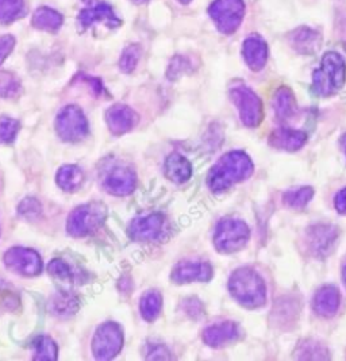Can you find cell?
Here are the masks:
<instances>
[{"mask_svg": "<svg viewBox=\"0 0 346 361\" xmlns=\"http://www.w3.org/2000/svg\"><path fill=\"white\" fill-rule=\"evenodd\" d=\"M15 45V39L11 36L0 37V64L8 57V55L13 52Z\"/></svg>", "mask_w": 346, "mask_h": 361, "instance_id": "obj_37", "label": "cell"}, {"mask_svg": "<svg viewBox=\"0 0 346 361\" xmlns=\"http://www.w3.org/2000/svg\"><path fill=\"white\" fill-rule=\"evenodd\" d=\"M340 302H341V298H340L338 289L334 286H325L315 294L312 305L318 315L330 318L335 315L340 307Z\"/></svg>", "mask_w": 346, "mask_h": 361, "instance_id": "obj_21", "label": "cell"}, {"mask_svg": "<svg viewBox=\"0 0 346 361\" xmlns=\"http://www.w3.org/2000/svg\"><path fill=\"white\" fill-rule=\"evenodd\" d=\"M55 131L67 143H79L88 134V121L77 106H67L55 118Z\"/></svg>", "mask_w": 346, "mask_h": 361, "instance_id": "obj_6", "label": "cell"}, {"mask_svg": "<svg viewBox=\"0 0 346 361\" xmlns=\"http://www.w3.org/2000/svg\"><path fill=\"white\" fill-rule=\"evenodd\" d=\"M298 360H326L328 359V350L325 346L317 341L306 340L299 343L296 349Z\"/></svg>", "mask_w": 346, "mask_h": 361, "instance_id": "obj_28", "label": "cell"}, {"mask_svg": "<svg viewBox=\"0 0 346 361\" xmlns=\"http://www.w3.org/2000/svg\"><path fill=\"white\" fill-rule=\"evenodd\" d=\"M124 346V332L114 322L99 326L92 339V352L96 360L114 359Z\"/></svg>", "mask_w": 346, "mask_h": 361, "instance_id": "obj_7", "label": "cell"}, {"mask_svg": "<svg viewBox=\"0 0 346 361\" xmlns=\"http://www.w3.org/2000/svg\"><path fill=\"white\" fill-rule=\"evenodd\" d=\"M346 64L344 58L335 52L324 55L321 67L312 74V87L319 96H331L345 84Z\"/></svg>", "mask_w": 346, "mask_h": 361, "instance_id": "obj_3", "label": "cell"}, {"mask_svg": "<svg viewBox=\"0 0 346 361\" xmlns=\"http://www.w3.org/2000/svg\"><path fill=\"white\" fill-rule=\"evenodd\" d=\"M342 280H344V284H345L346 287V265L344 267V270H342Z\"/></svg>", "mask_w": 346, "mask_h": 361, "instance_id": "obj_43", "label": "cell"}, {"mask_svg": "<svg viewBox=\"0 0 346 361\" xmlns=\"http://www.w3.org/2000/svg\"><path fill=\"white\" fill-rule=\"evenodd\" d=\"M169 357L171 356H169L168 349L161 345L152 346L149 350V355L146 356V359H149V360H168Z\"/></svg>", "mask_w": 346, "mask_h": 361, "instance_id": "obj_38", "label": "cell"}, {"mask_svg": "<svg viewBox=\"0 0 346 361\" xmlns=\"http://www.w3.org/2000/svg\"><path fill=\"white\" fill-rule=\"evenodd\" d=\"M62 25V17L55 10L48 7L38 8L33 15V26L39 30L55 33Z\"/></svg>", "mask_w": 346, "mask_h": 361, "instance_id": "obj_25", "label": "cell"}, {"mask_svg": "<svg viewBox=\"0 0 346 361\" xmlns=\"http://www.w3.org/2000/svg\"><path fill=\"white\" fill-rule=\"evenodd\" d=\"M253 173V163L244 152H229L222 156L208 172L207 184L211 191L222 192Z\"/></svg>", "mask_w": 346, "mask_h": 361, "instance_id": "obj_1", "label": "cell"}, {"mask_svg": "<svg viewBox=\"0 0 346 361\" xmlns=\"http://www.w3.org/2000/svg\"><path fill=\"white\" fill-rule=\"evenodd\" d=\"M137 183L135 172L124 164L112 163L103 168L102 185L103 188L117 197H125L134 191Z\"/></svg>", "mask_w": 346, "mask_h": 361, "instance_id": "obj_9", "label": "cell"}, {"mask_svg": "<svg viewBox=\"0 0 346 361\" xmlns=\"http://www.w3.org/2000/svg\"><path fill=\"white\" fill-rule=\"evenodd\" d=\"M20 91L18 79L8 72H0V96L14 98Z\"/></svg>", "mask_w": 346, "mask_h": 361, "instance_id": "obj_33", "label": "cell"}, {"mask_svg": "<svg viewBox=\"0 0 346 361\" xmlns=\"http://www.w3.org/2000/svg\"><path fill=\"white\" fill-rule=\"evenodd\" d=\"M19 214L23 216L27 219H34L41 216V204L39 202L34 198H26L20 204H19L18 209Z\"/></svg>", "mask_w": 346, "mask_h": 361, "instance_id": "obj_36", "label": "cell"}, {"mask_svg": "<svg viewBox=\"0 0 346 361\" xmlns=\"http://www.w3.org/2000/svg\"><path fill=\"white\" fill-rule=\"evenodd\" d=\"M3 261L6 267L20 276H36L42 271V261L38 253L27 248H11L8 249Z\"/></svg>", "mask_w": 346, "mask_h": 361, "instance_id": "obj_11", "label": "cell"}, {"mask_svg": "<svg viewBox=\"0 0 346 361\" xmlns=\"http://www.w3.org/2000/svg\"><path fill=\"white\" fill-rule=\"evenodd\" d=\"M242 55L245 63L252 71H260L265 67L268 60V45L258 36H252L245 39L242 46Z\"/></svg>", "mask_w": 346, "mask_h": 361, "instance_id": "obj_17", "label": "cell"}, {"mask_svg": "<svg viewBox=\"0 0 346 361\" xmlns=\"http://www.w3.org/2000/svg\"><path fill=\"white\" fill-rule=\"evenodd\" d=\"M239 337V327L234 322H220L206 327L203 332V340L211 348H220L236 341Z\"/></svg>", "mask_w": 346, "mask_h": 361, "instance_id": "obj_16", "label": "cell"}, {"mask_svg": "<svg viewBox=\"0 0 346 361\" xmlns=\"http://www.w3.org/2000/svg\"><path fill=\"white\" fill-rule=\"evenodd\" d=\"M230 98L239 111V118L248 127L258 126L262 121V103L253 91L245 86L230 90Z\"/></svg>", "mask_w": 346, "mask_h": 361, "instance_id": "obj_10", "label": "cell"}, {"mask_svg": "<svg viewBox=\"0 0 346 361\" xmlns=\"http://www.w3.org/2000/svg\"><path fill=\"white\" fill-rule=\"evenodd\" d=\"M274 110L280 121H287L296 112V103L290 88L281 87L274 93Z\"/></svg>", "mask_w": 346, "mask_h": 361, "instance_id": "obj_24", "label": "cell"}, {"mask_svg": "<svg viewBox=\"0 0 346 361\" xmlns=\"http://www.w3.org/2000/svg\"><path fill=\"white\" fill-rule=\"evenodd\" d=\"M49 308L55 315L68 317V315H72L73 313L77 311L79 301H77L76 296H73L72 294L61 291V292L55 294V296L52 298Z\"/></svg>", "mask_w": 346, "mask_h": 361, "instance_id": "obj_26", "label": "cell"}, {"mask_svg": "<svg viewBox=\"0 0 346 361\" xmlns=\"http://www.w3.org/2000/svg\"><path fill=\"white\" fill-rule=\"evenodd\" d=\"M48 271H49L52 276H55V277L60 279V280H72L73 279L71 267L65 261H62L60 258H55V260L51 261V264L48 267Z\"/></svg>", "mask_w": 346, "mask_h": 361, "instance_id": "obj_35", "label": "cell"}, {"mask_svg": "<svg viewBox=\"0 0 346 361\" xmlns=\"http://www.w3.org/2000/svg\"><path fill=\"white\" fill-rule=\"evenodd\" d=\"M251 238L249 226L239 219H222L217 225L214 245L220 253H236L241 251Z\"/></svg>", "mask_w": 346, "mask_h": 361, "instance_id": "obj_5", "label": "cell"}, {"mask_svg": "<svg viewBox=\"0 0 346 361\" xmlns=\"http://www.w3.org/2000/svg\"><path fill=\"white\" fill-rule=\"evenodd\" d=\"M34 360H57V345L49 337L41 336L33 341Z\"/></svg>", "mask_w": 346, "mask_h": 361, "instance_id": "obj_29", "label": "cell"}, {"mask_svg": "<svg viewBox=\"0 0 346 361\" xmlns=\"http://www.w3.org/2000/svg\"><path fill=\"white\" fill-rule=\"evenodd\" d=\"M18 130V121H15L13 118H7V117L0 118V144L14 143Z\"/></svg>", "mask_w": 346, "mask_h": 361, "instance_id": "obj_34", "label": "cell"}, {"mask_svg": "<svg viewBox=\"0 0 346 361\" xmlns=\"http://www.w3.org/2000/svg\"><path fill=\"white\" fill-rule=\"evenodd\" d=\"M337 239V229L331 225H317L307 229V245L311 253L324 257L331 251Z\"/></svg>", "mask_w": 346, "mask_h": 361, "instance_id": "obj_14", "label": "cell"}, {"mask_svg": "<svg viewBox=\"0 0 346 361\" xmlns=\"http://www.w3.org/2000/svg\"><path fill=\"white\" fill-rule=\"evenodd\" d=\"M98 22L105 23L112 29L121 25V20L115 17L112 8L107 3H92L91 6L81 10L79 15V25L83 30Z\"/></svg>", "mask_w": 346, "mask_h": 361, "instance_id": "obj_15", "label": "cell"}, {"mask_svg": "<svg viewBox=\"0 0 346 361\" xmlns=\"http://www.w3.org/2000/svg\"><path fill=\"white\" fill-rule=\"evenodd\" d=\"M184 67H185L184 58H182V57H176V58L172 61V64H171L168 76H169L171 79H176L178 74H180V72H182Z\"/></svg>", "mask_w": 346, "mask_h": 361, "instance_id": "obj_40", "label": "cell"}, {"mask_svg": "<svg viewBox=\"0 0 346 361\" xmlns=\"http://www.w3.org/2000/svg\"><path fill=\"white\" fill-rule=\"evenodd\" d=\"M107 217V209L100 202L83 204L73 210L68 218L67 230L73 237H84L100 229Z\"/></svg>", "mask_w": 346, "mask_h": 361, "instance_id": "obj_4", "label": "cell"}, {"mask_svg": "<svg viewBox=\"0 0 346 361\" xmlns=\"http://www.w3.org/2000/svg\"><path fill=\"white\" fill-rule=\"evenodd\" d=\"M23 13V0H0V23H11Z\"/></svg>", "mask_w": 346, "mask_h": 361, "instance_id": "obj_31", "label": "cell"}, {"mask_svg": "<svg viewBox=\"0 0 346 361\" xmlns=\"http://www.w3.org/2000/svg\"><path fill=\"white\" fill-rule=\"evenodd\" d=\"M184 308L187 310V314L191 315L192 318H198L203 311L201 303L198 299H187L184 302Z\"/></svg>", "mask_w": 346, "mask_h": 361, "instance_id": "obj_39", "label": "cell"}, {"mask_svg": "<svg viewBox=\"0 0 346 361\" xmlns=\"http://www.w3.org/2000/svg\"><path fill=\"white\" fill-rule=\"evenodd\" d=\"M141 57V49L138 45H130L125 49L124 55L119 61V68L125 73L133 72L138 64V60Z\"/></svg>", "mask_w": 346, "mask_h": 361, "instance_id": "obj_32", "label": "cell"}, {"mask_svg": "<svg viewBox=\"0 0 346 361\" xmlns=\"http://www.w3.org/2000/svg\"><path fill=\"white\" fill-rule=\"evenodd\" d=\"M213 277V268L206 261H182L172 272V280L178 284L191 282H208Z\"/></svg>", "mask_w": 346, "mask_h": 361, "instance_id": "obj_13", "label": "cell"}, {"mask_svg": "<svg viewBox=\"0 0 346 361\" xmlns=\"http://www.w3.org/2000/svg\"><path fill=\"white\" fill-rule=\"evenodd\" d=\"M314 197V190L311 187H300L298 190H291L284 194V203L291 207L300 210L306 207V204L310 202Z\"/></svg>", "mask_w": 346, "mask_h": 361, "instance_id": "obj_30", "label": "cell"}, {"mask_svg": "<svg viewBox=\"0 0 346 361\" xmlns=\"http://www.w3.org/2000/svg\"><path fill=\"white\" fill-rule=\"evenodd\" d=\"M161 307H163V298H161L160 292H157L154 289L147 291L141 298L140 310L146 321H154L159 317Z\"/></svg>", "mask_w": 346, "mask_h": 361, "instance_id": "obj_27", "label": "cell"}, {"mask_svg": "<svg viewBox=\"0 0 346 361\" xmlns=\"http://www.w3.org/2000/svg\"><path fill=\"white\" fill-rule=\"evenodd\" d=\"M137 115L125 105H115L107 111L106 121L109 130L115 136H122L130 131L137 124Z\"/></svg>", "mask_w": 346, "mask_h": 361, "instance_id": "obj_18", "label": "cell"}, {"mask_svg": "<svg viewBox=\"0 0 346 361\" xmlns=\"http://www.w3.org/2000/svg\"><path fill=\"white\" fill-rule=\"evenodd\" d=\"M57 184L67 192H73L80 188L84 181L83 171L76 165H64L57 172Z\"/></svg>", "mask_w": 346, "mask_h": 361, "instance_id": "obj_23", "label": "cell"}, {"mask_svg": "<svg viewBox=\"0 0 346 361\" xmlns=\"http://www.w3.org/2000/svg\"><path fill=\"white\" fill-rule=\"evenodd\" d=\"M307 141L306 133L293 129H276L270 136V144L276 149L295 152Z\"/></svg>", "mask_w": 346, "mask_h": 361, "instance_id": "obj_19", "label": "cell"}, {"mask_svg": "<svg viewBox=\"0 0 346 361\" xmlns=\"http://www.w3.org/2000/svg\"><path fill=\"white\" fill-rule=\"evenodd\" d=\"M179 1H180V3H182V4H187V3H189L191 0H179Z\"/></svg>", "mask_w": 346, "mask_h": 361, "instance_id": "obj_44", "label": "cell"}, {"mask_svg": "<svg viewBox=\"0 0 346 361\" xmlns=\"http://www.w3.org/2000/svg\"><path fill=\"white\" fill-rule=\"evenodd\" d=\"M341 145H342V149H344V152H345L346 155V134H344L342 138H341Z\"/></svg>", "mask_w": 346, "mask_h": 361, "instance_id": "obj_42", "label": "cell"}, {"mask_svg": "<svg viewBox=\"0 0 346 361\" xmlns=\"http://www.w3.org/2000/svg\"><path fill=\"white\" fill-rule=\"evenodd\" d=\"M334 204H335V209H337V211H338L340 214L346 216V188L341 190V191L337 194L335 200H334Z\"/></svg>", "mask_w": 346, "mask_h": 361, "instance_id": "obj_41", "label": "cell"}, {"mask_svg": "<svg viewBox=\"0 0 346 361\" xmlns=\"http://www.w3.org/2000/svg\"><path fill=\"white\" fill-rule=\"evenodd\" d=\"M165 175L169 180L182 184L189 180L192 175V166L184 156L173 153L165 162Z\"/></svg>", "mask_w": 346, "mask_h": 361, "instance_id": "obj_22", "label": "cell"}, {"mask_svg": "<svg viewBox=\"0 0 346 361\" xmlns=\"http://www.w3.org/2000/svg\"><path fill=\"white\" fill-rule=\"evenodd\" d=\"M290 42H291L292 48L296 52H299L302 55H314L319 51L322 38H321V34L317 33L315 30L303 26V27H299L295 32H292V34L290 36Z\"/></svg>", "mask_w": 346, "mask_h": 361, "instance_id": "obj_20", "label": "cell"}, {"mask_svg": "<svg viewBox=\"0 0 346 361\" xmlns=\"http://www.w3.org/2000/svg\"><path fill=\"white\" fill-rule=\"evenodd\" d=\"M135 1H145V0H135Z\"/></svg>", "mask_w": 346, "mask_h": 361, "instance_id": "obj_45", "label": "cell"}, {"mask_svg": "<svg viewBox=\"0 0 346 361\" xmlns=\"http://www.w3.org/2000/svg\"><path fill=\"white\" fill-rule=\"evenodd\" d=\"M165 218L161 214H147L135 218L128 226V235L138 242L157 241L165 230Z\"/></svg>", "mask_w": 346, "mask_h": 361, "instance_id": "obj_12", "label": "cell"}, {"mask_svg": "<svg viewBox=\"0 0 346 361\" xmlns=\"http://www.w3.org/2000/svg\"><path fill=\"white\" fill-rule=\"evenodd\" d=\"M208 14L220 33L233 34L245 15V3L244 0H215L208 8Z\"/></svg>", "mask_w": 346, "mask_h": 361, "instance_id": "obj_8", "label": "cell"}, {"mask_svg": "<svg viewBox=\"0 0 346 361\" xmlns=\"http://www.w3.org/2000/svg\"><path fill=\"white\" fill-rule=\"evenodd\" d=\"M229 291L238 303L246 308L264 306L267 301V287L262 277L248 267L233 272L229 279Z\"/></svg>", "mask_w": 346, "mask_h": 361, "instance_id": "obj_2", "label": "cell"}]
</instances>
